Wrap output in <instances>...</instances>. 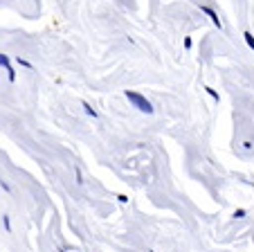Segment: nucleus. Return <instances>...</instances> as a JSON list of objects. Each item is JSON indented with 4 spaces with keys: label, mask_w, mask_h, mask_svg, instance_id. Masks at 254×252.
Wrapping results in <instances>:
<instances>
[{
    "label": "nucleus",
    "mask_w": 254,
    "mask_h": 252,
    "mask_svg": "<svg viewBox=\"0 0 254 252\" xmlns=\"http://www.w3.org/2000/svg\"><path fill=\"white\" fill-rule=\"evenodd\" d=\"M126 97H128V99L133 101V104L137 106L139 110H142V113H153V106H151L149 101L144 99L142 95H137V92H126Z\"/></svg>",
    "instance_id": "1"
},
{
    "label": "nucleus",
    "mask_w": 254,
    "mask_h": 252,
    "mask_svg": "<svg viewBox=\"0 0 254 252\" xmlns=\"http://www.w3.org/2000/svg\"><path fill=\"white\" fill-rule=\"evenodd\" d=\"M0 66H5L7 68V72H9V77L14 79V70H11V66H9V59L5 57V54H0Z\"/></svg>",
    "instance_id": "2"
},
{
    "label": "nucleus",
    "mask_w": 254,
    "mask_h": 252,
    "mask_svg": "<svg viewBox=\"0 0 254 252\" xmlns=\"http://www.w3.org/2000/svg\"><path fill=\"white\" fill-rule=\"evenodd\" d=\"M61 252H65V250H61Z\"/></svg>",
    "instance_id": "3"
}]
</instances>
